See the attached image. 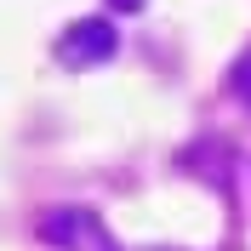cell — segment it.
<instances>
[{"label": "cell", "instance_id": "6da1fadb", "mask_svg": "<svg viewBox=\"0 0 251 251\" xmlns=\"http://www.w3.org/2000/svg\"><path fill=\"white\" fill-rule=\"evenodd\" d=\"M57 57L69 63V69L109 63L114 57V23H103V17H80V23H69L63 40H57Z\"/></svg>", "mask_w": 251, "mask_h": 251}, {"label": "cell", "instance_id": "7a4b0ae2", "mask_svg": "<svg viewBox=\"0 0 251 251\" xmlns=\"http://www.w3.org/2000/svg\"><path fill=\"white\" fill-rule=\"evenodd\" d=\"M40 234H46L51 246H80V251H114V240L103 234V223H97L92 211H51V217L40 223Z\"/></svg>", "mask_w": 251, "mask_h": 251}, {"label": "cell", "instance_id": "3957f363", "mask_svg": "<svg viewBox=\"0 0 251 251\" xmlns=\"http://www.w3.org/2000/svg\"><path fill=\"white\" fill-rule=\"evenodd\" d=\"M228 86H234V97H240V103L251 109V46L240 51V63L228 69Z\"/></svg>", "mask_w": 251, "mask_h": 251}, {"label": "cell", "instance_id": "277c9868", "mask_svg": "<svg viewBox=\"0 0 251 251\" xmlns=\"http://www.w3.org/2000/svg\"><path fill=\"white\" fill-rule=\"evenodd\" d=\"M114 6H120V12H131V6H137V0H114Z\"/></svg>", "mask_w": 251, "mask_h": 251}]
</instances>
